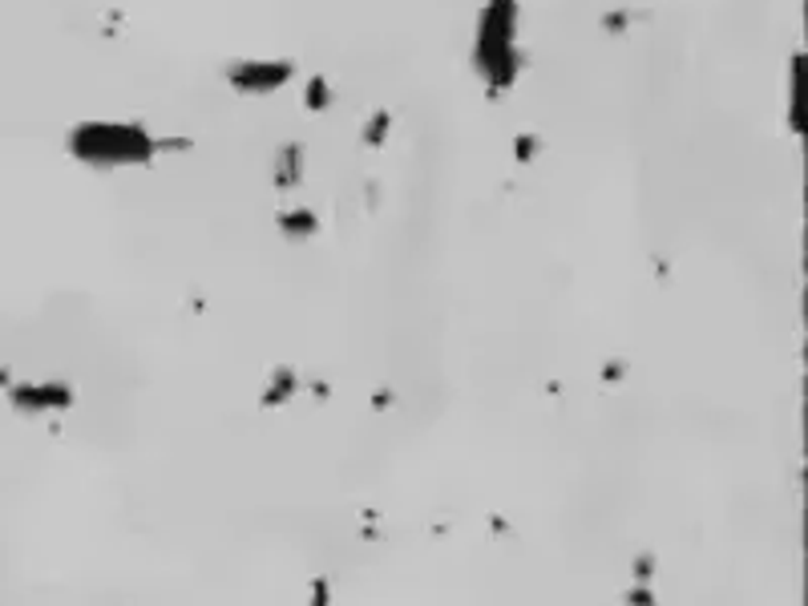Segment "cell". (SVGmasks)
I'll list each match as a JSON object with an SVG mask.
<instances>
[{
	"mask_svg": "<svg viewBox=\"0 0 808 606\" xmlns=\"http://www.w3.org/2000/svg\"><path fill=\"white\" fill-rule=\"evenodd\" d=\"M162 146L166 142H158L141 126H129V122H82L70 134L73 158L85 166H102V170H114V166H146Z\"/></svg>",
	"mask_w": 808,
	"mask_h": 606,
	"instance_id": "cell-1",
	"label": "cell"
},
{
	"mask_svg": "<svg viewBox=\"0 0 808 606\" xmlns=\"http://www.w3.org/2000/svg\"><path fill=\"white\" fill-rule=\"evenodd\" d=\"M287 182H300V146H287L280 154V187Z\"/></svg>",
	"mask_w": 808,
	"mask_h": 606,
	"instance_id": "cell-6",
	"label": "cell"
},
{
	"mask_svg": "<svg viewBox=\"0 0 808 606\" xmlns=\"http://www.w3.org/2000/svg\"><path fill=\"white\" fill-rule=\"evenodd\" d=\"M283 231H287V234H312V231H316V215H312V210L283 215Z\"/></svg>",
	"mask_w": 808,
	"mask_h": 606,
	"instance_id": "cell-7",
	"label": "cell"
},
{
	"mask_svg": "<svg viewBox=\"0 0 808 606\" xmlns=\"http://www.w3.org/2000/svg\"><path fill=\"white\" fill-rule=\"evenodd\" d=\"M295 393V373H287V368H280V373H275V385H271V393L267 397H263V405H280V400H287Z\"/></svg>",
	"mask_w": 808,
	"mask_h": 606,
	"instance_id": "cell-5",
	"label": "cell"
},
{
	"mask_svg": "<svg viewBox=\"0 0 808 606\" xmlns=\"http://www.w3.org/2000/svg\"><path fill=\"white\" fill-rule=\"evenodd\" d=\"M478 73L490 82L493 94L517 77V0H490L478 24V49H473Z\"/></svg>",
	"mask_w": 808,
	"mask_h": 606,
	"instance_id": "cell-2",
	"label": "cell"
},
{
	"mask_svg": "<svg viewBox=\"0 0 808 606\" xmlns=\"http://www.w3.org/2000/svg\"><path fill=\"white\" fill-rule=\"evenodd\" d=\"M307 105H312V109H319V105H328V85L319 82H312V97H307Z\"/></svg>",
	"mask_w": 808,
	"mask_h": 606,
	"instance_id": "cell-9",
	"label": "cell"
},
{
	"mask_svg": "<svg viewBox=\"0 0 808 606\" xmlns=\"http://www.w3.org/2000/svg\"><path fill=\"white\" fill-rule=\"evenodd\" d=\"M295 73L292 61H239L231 65V85L239 94H271V90H280L287 77Z\"/></svg>",
	"mask_w": 808,
	"mask_h": 606,
	"instance_id": "cell-3",
	"label": "cell"
},
{
	"mask_svg": "<svg viewBox=\"0 0 808 606\" xmlns=\"http://www.w3.org/2000/svg\"><path fill=\"white\" fill-rule=\"evenodd\" d=\"M9 397L21 412H57V408H70L73 393L65 385H17L9 388Z\"/></svg>",
	"mask_w": 808,
	"mask_h": 606,
	"instance_id": "cell-4",
	"label": "cell"
},
{
	"mask_svg": "<svg viewBox=\"0 0 808 606\" xmlns=\"http://www.w3.org/2000/svg\"><path fill=\"white\" fill-rule=\"evenodd\" d=\"M385 126H388V114H376V122H372V126H368L364 142H372V146H380V142H385Z\"/></svg>",
	"mask_w": 808,
	"mask_h": 606,
	"instance_id": "cell-8",
	"label": "cell"
}]
</instances>
